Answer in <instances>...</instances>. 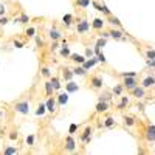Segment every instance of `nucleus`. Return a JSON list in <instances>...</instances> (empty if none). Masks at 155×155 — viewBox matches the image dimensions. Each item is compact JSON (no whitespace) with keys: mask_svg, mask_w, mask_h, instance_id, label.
I'll return each mask as SVG.
<instances>
[{"mask_svg":"<svg viewBox=\"0 0 155 155\" xmlns=\"http://www.w3.org/2000/svg\"><path fill=\"white\" fill-rule=\"evenodd\" d=\"M90 31V22L87 20L85 16L82 17H78L76 19V33L78 34H85Z\"/></svg>","mask_w":155,"mask_h":155,"instance_id":"f257e3e1","label":"nucleus"},{"mask_svg":"<svg viewBox=\"0 0 155 155\" xmlns=\"http://www.w3.org/2000/svg\"><path fill=\"white\" fill-rule=\"evenodd\" d=\"M12 110L16 113H20V115H28L30 113V101L22 99V101L14 102V104H12Z\"/></svg>","mask_w":155,"mask_h":155,"instance_id":"f03ea898","label":"nucleus"},{"mask_svg":"<svg viewBox=\"0 0 155 155\" xmlns=\"http://www.w3.org/2000/svg\"><path fill=\"white\" fill-rule=\"evenodd\" d=\"M92 137H93V127L90 126V124H87V126L82 129L81 135H79V141L85 146V144H88L90 141H92Z\"/></svg>","mask_w":155,"mask_h":155,"instance_id":"7ed1b4c3","label":"nucleus"},{"mask_svg":"<svg viewBox=\"0 0 155 155\" xmlns=\"http://www.w3.org/2000/svg\"><path fill=\"white\" fill-rule=\"evenodd\" d=\"M143 137L147 143H155V126L153 124H146L143 129Z\"/></svg>","mask_w":155,"mask_h":155,"instance_id":"20e7f679","label":"nucleus"},{"mask_svg":"<svg viewBox=\"0 0 155 155\" xmlns=\"http://www.w3.org/2000/svg\"><path fill=\"white\" fill-rule=\"evenodd\" d=\"M88 85L92 87L93 90H101L102 87H104V79H102L101 74H93V76H90Z\"/></svg>","mask_w":155,"mask_h":155,"instance_id":"39448f33","label":"nucleus"},{"mask_svg":"<svg viewBox=\"0 0 155 155\" xmlns=\"http://www.w3.org/2000/svg\"><path fill=\"white\" fill-rule=\"evenodd\" d=\"M124 85V90H127V92H130L132 88H135L137 85H140L138 82V76H132V78H123V82Z\"/></svg>","mask_w":155,"mask_h":155,"instance_id":"423d86ee","label":"nucleus"},{"mask_svg":"<svg viewBox=\"0 0 155 155\" xmlns=\"http://www.w3.org/2000/svg\"><path fill=\"white\" fill-rule=\"evenodd\" d=\"M45 106H47V112H50L51 115H54V113L58 112V102H56V96H54V95L47 96Z\"/></svg>","mask_w":155,"mask_h":155,"instance_id":"0eeeda50","label":"nucleus"},{"mask_svg":"<svg viewBox=\"0 0 155 155\" xmlns=\"http://www.w3.org/2000/svg\"><path fill=\"white\" fill-rule=\"evenodd\" d=\"M129 93H130L134 98H137V99H144L146 98V95H147V92H146V88L143 87V85H137L135 88H132L130 90V92H129Z\"/></svg>","mask_w":155,"mask_h":155,"instance_id":"6e6552de","label":"nucleus"},{"mask_svg":"<svg viewBox=\"0 0 155 155\" xmlns=\"http://www.w3.org/2000/svg\"><path fill=\"white\" fill-rule=\"evenodd\" d=\"M64 149H65V152H74L76 150V141L73 138V135H67L65 137V141H64Z\"/></svg>","mask_w":155,"mask_h":155,"instance_id":"1a4fd4ad","label":"nucleus"},{"mask_svg":"<svg viewBox=\"0 0 155 155\" xmlns=\"http://www.w3.org/2000/svg\"><path fill=\"white\" fill-rule=\"evenodd\" d=\"M109 34H110L112 39H115V41H126V36H124L126 33L121 28H115L113 27V28L109 30Z\"/></svg>","mask_w":155,"mask_h":155,"instance_id":"9d476101","label":"nucleus"},{"mask_svg":"<svg viewBox=\"0 0 155 155\" xmlns=\"http://www.w3.org/2000/svg\"><path fill=\"white\" fill-rule=\"evenodd\" d=\"M140 85H143L146 90H147V88L155 87V76H153V74H146V76L143 78V79H141Z\"/></svg>","mask_w":155,"mask_h":155,"instance_id":"9b49d317","label":"nucleus"},{"mask_svg":"<svg viewBox=\"0 0 155 155\" xmlns=\"http://www.w3.org/2000/svg\"><path fill=\"white\" fill-rule=\"evenodd\" d=\"M106 20L104 19H101V17H95L93 20H92V25H90V27H92V30H95V31H102L104 30V27H106Z\"/></svg>","mask_w":155,"mask_h":155,"instance_id":"f8f14e48","label":"nucleus"},{"mask_svg":"<svg viewBox=\"0 0 155 155\" xmlns=\"http://www.w3.org/2000/svg\"><path fill=\"white\" fill-rule=\"evenodd\" d=\"M62 36H64V34H62V31H61V30H58V28L54 27V25L48 30V37H50V41H61Z\"/></svg>","mask_w":155,"mask_h":155,"instance_id":"ddd939ff","label":"nucleus"},{"mask_svg":"<svg viewBox=\"0 0 155 155\" xmlns=\"http://www.w3.org/2000/svg\"><path fill=\"white\" fill-rule=\"evenodd\" d=\"M110 109V102L109 101H98L95 106V112L96 113H106Z\"/></svg>","mask_w":155,"mask_h":155,"instance_id":"4468645a","label":"nucleus"},{"mask_svg":"<svg viewBox=\"0 0 155 155\" xmlns=\"http://www.w3.org/2000/svg\"><path fill=\"white\" fill-rule=\"evenodd\" d=\"M73 76H74V73H73V68H68V67H62V70H61V78L65 82H68V81H73Z\"/></svg>","mask_w":155,"mask_h":155,"instance_id":"2eb2a0df","label":"nucleus"},{"mask_svg":"<svg viewBox=\"0 0 155 155\" xmlns=\"http://www.w3.org/2000/svg\"><path fill=\"white\" fill-rule=\"evenodd\" d=\"M73 23H76V19H74L73 14H70V12H68V14H64L62 16V25L65 28H71Z\"/></svg>","mask_w":155,"mask_h":155,"instance_id":"dca6fc26","label":"nucleus"},{"mask_svg":"<svg viewBox=\"0 0 155 155\" xmlns=\"http://www.w3.org/2000/svg\"><path fill=\"white\" fill-rule=\"evenodd\" d=\"M56 102H58V109L64 107L68 102V93L67 92H61L59 95H56Z\"/></svg>","mask_w":155,"mask_h":155,"instance_id":"f3484780","label":"nucleus"},{"mask_svg":"<svg viewBox=\"0 0 155 155\" xmlns=\"http://www.w3.org/2000/svg\"><path fill=\"white\" fill-rule=\"evenodd\" d=\"M73 64H76V65H82V64L87 61V58L84 54H79V53H71L70 58H68Z\"/></svg>","mask_w":155,"mask_h":155,"instance_id":"a211bd4d","label":"nucleus"},{"mask_svg":"<svg viewBox=\"0 0 155 155\" xmlns=\"http://www.w3.org/2000/svg\"><path fill=\"white\" fill-rule=\"evenodd\" d=\"M79 84L78 82H74V81H68V82H65V92L70 95V93H76V92H79Z\"/></svg>","mask_w":155,"mask_h":155,"instance_id":"6ab92c4d","label":"nucleus"},{"mask_svg":"<svg viewBox=\"0 0 155 155\" xmlns=\"http://www.w3.org/2000/svg\"><path fill=\"white\" fill-rule=\"evenodd\" d=\"M123 123L126 127H134L137 126V118L132 115H123Z\"/></svg>","mask_w":155,"mask_h":155,"instance_id":"aec40b11","label":"nucleus"},{"mask_svg":"<svg viewBox=\"0 0 155 155\" xmlns=\"http://www.w3.org/2000/svg\"><path fill=\"white\" fill-rule=\"evenodd\" d=\"M129 104H130V99H129V96H120V102H118V104H116V109H118L120 112L121 110H124Z\"/></svg>","mask_w":155,"mask_h":155,"instance_id":"412c9836","label":"nucleus"},{"mask_svg":"<svg viewBox=\"0 0 155 155\" xmlns=\"http://www.w3.org/2000/svg\"><path fill=\"white\" fill-rule=\"evenodd\" d=\"M98 62H99V61H98V58H96V56H93V58H88V59H87V61L82 64V67H84V68L88 71L90 68H93Z\"/></svg>","mask_w":155,"mask_h":155,"instance_id":"4be33fe9","label":"nucleus"},{"mask_svg":"<svg viewBox=\"0 0 155 155\" xmlns=\"http://www.w3.org/2000/svg\"><path fill=\"white\" fill-rule=\"evenodd\" d=\"M116 126V121L113 116H106L104 120H102V127L104 129H113Z\"/></svg>","mask_w":155,"mask_h":155,"instance_id":"5701e85b","label":"nucleus"},{"mask_svg":"<svg viewBox=\"0 0 155 155\" xmlns=\"http://www.w3.org/2000/svg\"><path fill=\"white\" fill-rule=\"evenodd\" d=\"M50 81H51V84H53V87H54V92H61V88H62L61 78L56 76V74H53V76L50 78Z\"/></svg>","mask_w":155,"mask_h":155,"instance_id":"b1692460","label":"nucleus"},{"mask_svg":"<svg viewBox=\"0 0 155 155\" xmlns=\"http://www.w3.org/2000/svg\"><path fill=\"white\" fill-rule=\"evenodd\" d=\"M106 22H109V23L112 25V27H115V28H121V30H123V23H121V20H120L118 17H115L113 14H112V16H109Z\"/></svg>","mask_w":155,"mask_h":155,"instance_id":"393cba45","label":"nucleus"},{"mask_svg":"<svg viewBox=\"0 0 155 155\" xmlns=\"http://www.w3.org/2000/svg\"><path fill=\"white\" fill-rule=\"evenodd\" d=\"M44 88H45V95H47V96L54 95V87H53V84H51L50 79H47V81L44 82Z\"/></svg>","mask_w":155,"mask_h":155,"instance_id":"a878e982","label":"nucleus"},{"mask_svg":"<svg viewBox=\"0 0 155 155\" xmlns=\"http://www.w3.org/2000/svg\"><path fill=\"white\" fill-rule=\"evenodd\" d=\"M25 36H27L28 39H34L37 36V28L33 27V25H28L27 30H25Z\"/></svg>","mask_w":155,"mask_h":155,"instance_id":"bb28decb","label":"nucleus"},{"mask_svg":"<svg viewBox=\"0 0 155 155\" xmlns=\"http://www.w3.org/2000/svg\"><path fill=\"white\" fill-rule=\"evenodd\" d=\"M123 92H124V85L120 82V84H115L113 85V88H112V93H113V96H121L123 95Z\"/></svg>","mask_w":155,"mask_h":155,"instance_id":"cd10ccee","label":"nucleus"},{"mask_svg":"<svg viewBox=\"0 0 155 155\" xmlns=\"http://www.w3.org/2000/svg\"><path fill=\"white\" fill-rule=\"evenodd\" d=\"M74 5L81 9H87L90 5H92V0H74Z\"/></svg>","mask_w":155,"mask_h":155,"instance_id":"c85d7f7f","label":"nucleus"},{"mask_svg":"<svg viewBox=\"0 0 155 155\" xmlns=\"http://www.w3.org/2000/svg\"><path fill=\"white\" fill-rule=\"evenodd\" d=\"M59 54H61L62 58L68 59V58H70V54H71V51H70V47H68V45H62V47L59 48Z\"/></svg>","mask_w":155,"mask_h":155,"instance_id":"c756f323","label":"nucleus"},{"mask_svg":"<svg viewBox=\"0 0 155 155\" xmlns=\"http://www.w3.org/2000/svg\"><path fill=\"white\" fill-rule=\"evenodd\" d=\"M30 20H31V17L27 14V12H20V16H19V23L20 25H27V27H28Z\"/></svg>","mask_w":155,"mask_h":155,"instance_id":"7c9ffc66","label":"nucleus"},{"mask_svg":"<svg viewBox=\"0 0 155 155\" xmlns=\"http://www.w3.org/2000/svg\"><path fill=\"white\" fill-rule=\"evenodd\" d=\"M73 73H74V76H87V70L82 65H76L73 68Z\"/></svg>","mask_w":155,"mask_h":155,"instance_id":"2f4dec72","label":"nucleus"},{"mask_svg":"<svg viewBox=\"0 0 155 155\" xmlns=\"http://www.w3.org/2000/svg\"><path fill=\"white\" fill-rule=\"evenodd\" d=\"M47 113V106L45 102H41V104L37 106V110H36V116H44Z\"/></svg>","mask_w":155,"mask_h":155,"instance_id":"473e14b6","label":"nucleus"},{"mask_svg":"<svg viewBox=\"0 0 155 155\" xmlns=\"http://www.w3.org/2000/svg\"><path fill=\"white\" fill-rule=\"evenodd\" d=\"M3 153L5 155H16V153H19V149L16 146H6L3 149Z\"/></svg>","mask_w":155,"mask_h":155,"instance_id":"72a5a7b5","label":"nucleus"},{"mask_svg":"<svg viewBox=\"0 0 155 155\" xmlns=\"http://www.w3.org/2000/svg\"><path fill=\"white\" fill-rule=\"evenodd\" d=\"M112 98H113V93H110V92H102V93L98 96V101H109V102H110Z\"/></svg>","mask_w":155,"mask_h":155,"instance_id":"f704fd0d","label":"nucleus"},{"mask_svg":"<svg viewBox=\"0 0 155 155\" xmlns=\"http://www.w3.org/2000/svg\"><path fill=\"white\" fill-rule=\"evenodd\" d=\"M41 74L45 78V79H50V78L53 76V73H51V68H50V67H42V68H41Z\"/></svg>","mask_w":155,"mask_h":155,"instance_id":"c9c22d12","label":"nucleus"},{"mask_svg":"<svg viewBox=\"0 0 155 155\" xmlns=\"http://www.w3.org/2000/svg\"><path fill=\"white\" fill-rule=\"evenodd\" d=\"M106 45H107V39H104V37H101V36H99V37H98V41H96V44H95V47H98V48L102 50Z\"/></svg>","mask_w":155,"mask_h":155,"instance_id":"e433bc0d","label":"nucleus"},{"mask_svg":"<svg viewBox=\"0 0 155 155\" xmlns=\"http://www.w3.org/2000/svg\"><path fill=\"white\" fill-rule=\"evenodd\" d=\"M25 141H27V146H28V147H33V146H34V141H36V137H34L33 134H30L27 138H25Z\"/></svg>","mask_w":155,"mask_h":155,"instance_id":"4c0bfd02","label":"nucleus"},{"mask_svg":"<svg viewBox=\"0 0 155 155\" xmlns=\"http://www.w3.org/2000/svg\"><path fill=\"white\" fill-rule=\"evenodd\" d=\"M144 56H146V59H155V50H152V48L144 50Z\"/></svg>","mask_w":155,"mask_h":155,"instance_id":"58836bf2","label":"nucleus"},{"mask_svg":"<svg viewBox=\"0 0 155 155\" xmlns=\"http://www.w3.org/2000/svg\"><path fill=\"white\" fill-rule=\"evenodd\" d=\"M101 12H102V14H104L106 17H109V16H112V11L109 9V6H107V5H106L104 2H102V11H101Z\"/></svg>","mask_w":155,"mask_h":155,"instance_id":"ea45409f","label":"nucleus"},{"mask_svg":"<svg viewBox=\"0 0 155 155\" xmlns=\"http://www.w3.org/2000/svg\"><path fill=\"white\" fill-rule=\"evenodd\" d=\"M120 76L121 78H132V76H138V73L137 71H121Z\"/></svg>","mask_w":155,"mask_h":155,"instance_id":"a19ab883","label":"nucleus"},{"mask_svg":"<svg viewBox=\"0 0 155 155\" xmlns=\"http://www.w3.org/2000/svg\"><path fill=\"white\" fill-rule=\"evenodd\" d=\"M12 45H14L16 48H23V47H25V41H20V39H14V41H12Z\"/></svg>","mask_w":155,"mask_h":155,"instance_id":"79ce46f5","label":"nucleus"},{"mask_svg":"<svg viewBox=\"0 0 155 155\" xmlns=\"http://www.w3.org/2000/svg\"><path fill=\"white\" fill-rule=\"evenodd\" d=\"M84 56L88 59V58H93L95 56V53H93V48H90V47H87L85 48V51H84Z\"/></svg>","mask_w":155,"mask_h":155,"instance_id":"37998d69","label":"nucleus"},{"mask_svg":"<svg viewBox=\"0 0 155 155\" xmlns=\"http://www.w3.org/2000/svg\"><path fill=\"white\" fill-rule=\"evenodd\" d=\"M59 48H61L59 41H51V47H50V50H51V51H56V50H59Z\"/></svg>","mask_w":155,"mask_h":155,"instance_id":"c03bdc74","label":"nucleus"},{"mask_svg":"<svg viewBox=\"0 0 155 155\" xmlns=\"http://www.w3.org/2000/svg\"><path fill=\"white\" fill-rule=\"evenodd\" d=\"M9 23V19L8 16H0V27H5V25Z\"/></svg>","mask_w":155,"mask_h":155,"instance_id":"a18cd8bd","label":"nucleus"},{"mask_svg":"<svg viewBox=\"0 0 155 155\" xmlns=\"http://www.w3.org/2000/svg\"><path fill=\"white\" fill-rule=\"evenodd\" d=\"M92 5H93V8L96 9V11H102V3H99V2H96V0H92Z\"/></svg>","mask_w":155,"mask_h":155,"instance_id":"49530a36","label":"nucleus"},{"mask_svg":"<svg viewBox=\"0 0 155 155\" xmlns=\"http://www.w3.org/2000/svg\"><path fill=\"white\" fill-rule=\"evenodd\" d=\"M76 130H78V124H76V123H71V124H70V127H68V134H70V135H73Z\"/></svg>","mask_w":155,"mask_h":155,"instance_id":"de8ad7c7","label":"nucleus"},{"mask_svg":"<svg viewBox=\"0 0 155 155\" xmlns=\"http://www.w3.org/2000/svg\"><path fill=\"white\" fill-rule=\"evenodd\" d=\"M96 58H98V61H99L101 64H107V59H106V56H104V53H102V51H101L99 54H96Z\"/></svg>","mask_w":155,"mask_h":155,"instance_id":"09e8293b","label":"nucleus"},{"mask_svg":"<svg viewBox=\"0 0 155 155\" xmlns=\"http://www.w3.org/2000/svg\"><path fill=\"white\" fill-rule=\"evenodd\" d=\"M17 138H19V134H17L16 130H11V132H9V140H11V141H16Z\"/></svg>","mask_w":155,"mask_h":155,"instance_id":"8fccbe9b","label":"nucleus"},{"mask_svg":"<svg viewBox=\"0 0 155 155\" xmlns=\"http://www.w3.org/2000/svg\"><path fill=\"white\" fill-rule=\"evenodd\" d=\"M34 41H36V45H37V47H42V45H44V39H42L41 36H36Z\"/></svg>","mask_w":155,"mask_h":155,"instance_id":"3c124183","label":"nucleus"},{"mask_svg":"<svg viewBox=\"0 0 155 155\" xmlns=\"http://www.w3.org/2000/svg\"><path fill=\"white\" fill-rule=\"evenodd\" d=\"M146 65L150 68H155V59H146Z\"/></svg>","mask_w":155,"mask_h":155,"instance_id":"603ef678","label":"nucleus"},{"mask_svg":"<svg viewBox=\"0 0 155 155\" xmlns=\"http://www.w3.org/2000/svg\"><path fill=\"white\" fill-rule=\"evenodd\" d=\"M0 16H6V6L0 5Z\"/></svg>","mask_w":155,"mask_h":155,"instance_id":"864d4df0","label":"nucleus"},{"mask_svg":"<svg viewBox=\"0 0 155 155\" xmlns=\"http://www.w3.org/2000/svg\"><path fill=\"white\" fill-rule=\"evenodd\" d=\"M137 109H138L140 112H144V102H138V104H137Z\"/></svg>","mask_w":155,"mask_h":155,"instance_id":"5fc2aeb1","label":"nucleus"},{"mask_svg":"<svg viewBox=\"0 0 155 155\" xmlns=\"http://www.w3.org/2000/svg\"><path fill=\"white\" fill-rule=\"evenodd\" d=\"M101 37H104V39H109V37H110L109 31H104V30H102V31H101Z\"/></svg>","mask_w":155,"mask_h":155,"instance_id":"6e6d98bb","label":"nucleus"},{"mask_svg":"<svg viewBox=\"0 0 155 155\" xmlns=\"http://www.w3.org/2000/svg\"><path fill=\"white\" fill-rule=\"evenodd\" d=\"M3 115H5V113H3L2 110H0V118H3Z\"/></svg>","mask_w":155,"mask_h":155,"instance_id":"4d7b16f0","label":"nucleus"}]
</instances>
